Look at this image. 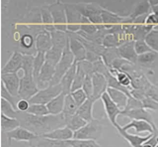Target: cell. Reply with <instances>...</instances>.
Listing matches in <instances>:
<instances>
[{
    "instance_id": "1",
    "label": "cell",
    "mask_w": 158,
    "mask_h": 147,
    "mask_svg": "<svg viewBox=\"0 0 158 147\" xmlns=\"http://www.w3.org/2000/svg\"><path fill=\"white\" fill-rule=\"evenodd\" d=\"M16 118L20 121V125L22 127L38 136H43L56 129L66 126V119L62 114L58 115L48 114L37 116L28 112L18 111Z\"/></svg>"
},
{
    "instance_id": "2",
    "label": "cell",
    "mask_w": 158,
    "mask_h": 147,
    "mask_svg": "<svg viewBox=\"0 0 158 147\" xmlns=\"http://www.w3.org/2000/svg\"><path fill=\"white\" fill-rule=\"evenodd\" d=\"M77 10L81 13L83 17L87 18L92 24L102 25V8L97 2H74Z\"/></svg>"
},
{
    "instance_id": "3",
    "label": "cell",
    "mask_w": 158,
    "mask_h": 147,
    "mask_svg": "<svg viewBox=\"0 0 158 147\" xmlns=\"http://www.w3.org/2000/svg\"><path fill=\"white\" fill-rule=\"evenodd\" d=\"M99 6L105 10L125 18H130L136 1H98Z\"/></svg>"
},
{
    "instance_id": "4",
    "label": "cell",
    "mask_w": 158,
    "mask_h": 147,
    "mask_svg": "<svg viewBox=\"0 0 158 147\" xmlns=\"http://www.w3.org/2000/svg\"><path fill=\"white\" fill-rule=\"evenodd\" d=\"M103 133V125L98 119H94L82 127L81 129L74 132L73 139L81 140H95L101 138Z\"/></svg>"
},
{
    "instance_id": "5",
    "label": "cell",
    "mask_w": 158,
    "mask_h": 147,
    "mask_svg": "<svg viewBox=\"0 0 158 147\" xmlns=\"http://www.w3.org/2000/svg\"><path fill=\"white\" fill-rule=\"evenodd\" d=\"M74 62H75V58H74L70 48H69V41H68L67 46L63 50V54H62L60 61H59L57 66L56 67V75H54L53 80L51 82V85H59V82H60L63 76L65 75L66 72L72 67Z\"/></svg>"
},
{
    "instance_id": "6",
    "label": "cell",
    "mask_w": 158,
    "mask_h": 147,
    "mask_svg": "<svg viewBox=\"0 0 158 147\" xmlns=\"http://www.w3.org/2000/svg\"><path fill=\"white\" fill-rule=\"evenodd\" d=\"M62 94V87L60 85H49L46 89H41L36 96H34L29 102L31 105H47L54 97Z\"/></svg>"
},
{
    "instance_id": "7",
    "label": "cell",
    "mask_w": 158,
    "mask_h": 147,
    "mask_svg": "<svg viewBox=\"0 0 158 147\" xmlns=\"http://www.w3.org/2000/svg\"><path fill=\"white\" fill-rule=\"evenodd\" d=\"M40 91L33 74H24L20 82L19 96L22 100H30Z\"/></svg>"
},
{
    "instance_id": "8",
    "label": "cell",
    "mask_w": 158,
    "mask_h": 147,
    "mask_svg": "<svg viewBox=\"0 0 158 147\" xmlns=\"http://www.w3.org/2000/svg\"><path fill=\"white\" fill-rule=\"evenodd\" d=\"M101 100L103 102L104 109H105L106 114L108 116L109 120H110V122L112 123V125L115 126L117 129H120L121 126L118 125L117 118H118V115H122L123 110L111 100V97L109 96V95L107 94V92H105V94L102 96Z\"/></svg>"
},
{
    "instance_id": "9",
    "label": "cell",
    "mask_w": 158,
    "mask_h": 147,
    "mask_svg": "<svg viewBox=\"0 0 158 147\" xmlns=\"http://www.w3.org/2000/svg\"><path fill=\"white\" fill-rule=\"evenodd\" d=\"M24 53L19 51H14L13 54L7 61V63L1 69L0 74H17L19 70L23 68Z\"/></svg>"
},
{
    "instance_id": "10",
    "label": "cell",
    "mask_w": 158,
    "mask_h": 147,
    "mask_svg": "<svg viewBox=\"0 0 158 147\" xmlns=\"http://www.w3.org/2000/svg\"><path fill=\"white\" fill-rule=\"evenodd\" d=\"M93 81V96L91 99L96 101L98 100H101L102 96L107 92L108 90V80L105 76L101 75V74L94 73L92 76Z\"/></svg>"
},
{
    "instance_id": "11",
    "label": "cell",
    "mask_w": 158,
    "mask_h": 147,
    "mask_svg": "<svg viewBox=\"0 0 158 147\" xmlns=\"http://www.w3.org/2000/svg\"><path fill=\"white\" fill-rule=\"evenodd\" d=\"M0 82L12 96H19L21 78H19L18 74H0Z\"/></svg>"
},
{
    "instance_id": "12",
    "label": "cell",
    "mask_w": 158,
    "mask_h": 147,
    "mask_svg": "<svg viewBox=\"0 0 158 147\" xmlns=\"http://www.w3.org/2000/svg\"><path fill=\"white\" fill-rule=\"evenodd\" d=\"M38 137H39L38 135H36L31 131H29L26 128H24V127H22V126H19L16 129H14V130L7 132L6 133V138H7L9 145L11 144L12 140L31 142L36 138H38Z\"/></svg>"
},
{
    "instance_id": "13",
    "label": "cell",
    "mask_w": 158,
    "mask_h": 147,
    "mask_svg": "<svg viewBox=\"0 0 158 147\" xmlns=\"http://www.w3.org/2000/svg\"><path fill=\"white\" fill-rule=\"evenodd\" d=\"M68 33V32H67ZM69 35V48L75 58V62H82L86 60V54L87 50L83 44L76 38L74 33H68Z\"/></svg>"
},
{
    "instance_id": "14",
    "label": "cell",
    "mask_w": 158,
    "mask_h": 147,
    "mask_svg": "<svg viewBox=\"0 0 158 147\" xmlns=\"http://www.w3.org/2000/svg\"><path fill=\"white\" fill-rule=\"evenodd\" d=\"M64 4H65L67 24H79V25H82V24L91 23L87 18L81 15V13L77 10V8L74 5V2H64Z\"/></svg>"
},
{
    "instance_id": "15",
    "label": "cell",
    "mask_w": 158,
    "mask_h": 147,
    "mask_svg": "<svg viewBox=\"0 0 158 147\" xmlns=\"http://www.w3.org/2000/svg\"><path fill=\"white\" fill-rule=\"evenodd\" d=\"M122 115L126 116V117H128V118L131 119H135V120H144L148 123H150L154 130L156 131V133H158V130H157V127L154 123V121L152 119V116L151 114L148 112L146 109H144L142 107V109H132V110H128V111H126V110H123L122 111Z\"/></svg>"
},
{
    "instance_id": "16",
    "label": "cell",
    "mask_w": 158,
    "mask_h": 147,
    "mask_svg": "<svg viewBox=\"0 0 158 147\" xmlns=\"http://www.w3.org/2000/svg\"><path fill=\"white\" fill-rule=\"evenodd\" d=\"M53 47L52 35L47 30H44L36 36V53H44L48 52Z\"/></svg>"
},
{
    "instance_id": "17",
    "label": "cell",
    "mask_w": 158,
    "mask_h": 147,
    "mask_svg": "<svg viewBox=\"0 0 158 147\" xmlns=\"http://www.w3.org/2000/svg\"><path fill=\"white\" fill-rule=\"evenodd\" d=\"M49 11H51L54 25L57 24H67L66 19V12H65V4L61 1H56L53 4H51L48 7Z\"/></svg>"
},
{
    "instance_id": "18",
    "label": "cell",
    "mask_w": 158,
    "mask_h": 147,
    "mask_svg": "<svg viewBox=\"0 0 158 147\" xmlns=\"http://www.w3.org/2000/svg\"><path fill=\"white\" fill-rule=\"evenodd\" d=\"M135 41H128L123 43V45H121L118 48V51L122 59H125V60L136 65L138 56L135 49Z\"/></svg>"
},
{
    "instance_id": "19",
    "label": "cell",
    "mask_w": 158,
    "mask_h": 147,
    "mask_svg": "<svg viewBox=\"0 0 158 147\" xmlns=\"http://www.w3.org/2000/svg\"><path fill=\"white\" fill-rule=\"evenodd\" d=\"M131 128L135 129L136 133H142V132H146L148 134L156 133V131L154 130V128H153V126L144 120L131 119L127 124L122 126V129L125 131H127L128 129H131Z\"/></svg>"
},
{
    "instance_id": "20",
    "label": "cell",
    "mask_w": 158,
    "mask_h": 147,
    "mask_svg": "<svg viewBox=\"0 0 158 147\" xmlns=\"http://www.w3.org/2000/svg\"><path fill=\"white\" fill-rule=\"evenodd\" d=\"M76 71H77V62H74L72 67L66 72V74L61 79L60 82H59V85L62 87V94H64L65 96L71 94V87L76 76Z\"/></svg>"
},
{
    "instance_id": "21",
    "label": "cell",
    "mask_w": 158,
    "mask_h": 147,
    "mask_svg": "<svg viewBox=\"0 0 158 147\" xmlns=\"http://www.w3.org/2000/svg\"><path fill=\"white\" fill-rule=\"evenodd\" d=\"M31 147H71L68 141L56 140L39 136L38 138L30 142Z\"/></svg>"
},
{
    "instance_id": "22",
    "label": "cell",
    "mask_w": 158,
    "mask_h": 147,
    "mask_svg": "<svg viewBox=\"0 0 158 147\" xmlns=\"http://www.w3.org/2000/svg\"><path fill=\"white\" fill-rule=\"evenodd\" d=\"M118 133H120L123 138H125L128 143L131 144V147H142V145L149 140L151 137L153 136V134H147L145 136H140L138 134H131L128 133L127 131H125L122 129V126L120 129H118Z\"/></svg>"
},
{
    "instance_id": "23",
    "label": "cell",
    "mask_w": 158,
    "mask_h": 147,
    "mask_svg": "<svg viewBox=\"0 0 158 147\" xmlns=\"http://www.w3.org/2000/svg\"><path fill=\"white\" fill-rule=\"evenodd\" d=\"M102 20L104 25H120V24H130L132 23V21L130 18H125L114 14L108 10L102 8Z\"/></svg>"
},
{
    "instance_id": "24",
    "label": "cell",
    "mask_w": 158,
    "mask_h": 147,
    "mask_svg": "<svg viewBox=\"0 0 158 147\" xmlns=\"http://www.w3.org/2000/svg\"><path fill=\"white\" fill-rule=\"evenodd\" d=\"M74 132L70 130L67 126L61 127V128L56 129L49 133H47L43 135V137L46 138H51V139H56V140H61V141H68L73 139Z\"/></svg>"
},
{
    "instance_id": "25",
    "label": "cell",
    "mask_w": 158,
    "mask_h": 147,
    "mask_svg": "<svg viewBox=\"0 0 158 147\" xmlns=\"http://www.w3.org/2000/svg\"><path fill=\"white\" fill-rule=\"evenodd\" d=\"M107 94L111 97V100L115 102L122 110L126 109V106L127 105L128 96L125 94V92H123L118 90H116V89H112V87H108Z\"/></svg>"
},
{
    "instance_id": "26",
    "label": "cell",
    "mask_w": 158,
    "mask_h": 147,
    "mask_svg": "<svg viewBox=\"0 0 158 147\" xmlns=\"http://www.w3.org/2000/svg\"><path fill=\"white\" fill-rule=\"evenodd\" d=\"M64 101H65V95L64 94H60L58 96L54 97L52 101H49L47 105L49 114H52V115L61 114L63 112Z\"/></svg>"
},
{
    "instance_id": "27",
    "label": "cell",
    "mask_w": 158,
    "mask_h": 147,
    "mask_svg": "<svg viewBox=\"0 0 158 147\" xmlns=\"http://www.w3.org/2000/svg\"><path fill=\"white\" fill-rule=\"evenodd\" d=\"M152 12L151 6L149 4L148 0H143V1H136V4L135 8L130 16V19L132 21L135 20V18L142 16V15H148L149 13Z\"/></svg>"
},
{
    "instance_id": "28",
    "label": "cell",
    "mask_w": 158,
    "mask_h": 147,
    "mask_svg": "<svg viewBox=\"0 0 158 147\" xmlns=\"http://www.w3.org/2000/svg\"><path fill=\"white\" fill-rule=\"evenodd\" d=\"M94 101L92 99H88L83 105H81L80 106L78 107L77 109V114L82 117V118L87 121V122H90L92 120H94L95 118L93 117V105H94Z\"/></svg>"
},
{
    "instance_id": "29",
    "label": "cell",
    "mask_w": 158,
    "mask_h": 147,
    "mask_svg": "<svg viewBox=\"0 0 158 147\" xmlns=\"http://www.w3.org/2000/svg\"><path fill=\"white\" fill-rule=\"evenodd\" d=\"M158 61V53L150 52L137 57L136 65L140 68H152Z\"/></svg>"
},
{
    "instance_id": "30",
    "label": "cell",
    "mask_w": 158,
    "mask_h": 147,
    "mask_svg": "<svg viewBox=\"0 0 158 147\" xmlns=\"http://www.w3.org/2000/svg\"><path fill=\"white\" fill-rule=\"evenodd\" d=\"M52 35V45L53 47H56L59 49L64 50L65 47L67 46L68 41H69V35L67 32H60L54 30L51 32Z\"/></svg>"
},
{
    "instance_id": "31",
    "label": "cell",
    "mask_w": 158,
    "mask_h": 147,
    "mask_svg": "<svg viewBox=\"0 0 158 147\" xmlns=\"http://www.w3.org/2000/svg\"><path fill=\"white\" fill-rule=\"evenodd\" d=\"M21 126L20 125V121L17 118H13V117H8L2 114H0V129L2 132H10L14 129H16L17 127Z\"/></svg>"
},
{
    "instance_id": "32",
    "label": "cell",
    "mask_w": 158,
    "mask_h": 147,
    "mask_svg": "<svg viewBox=\"0 0 158 147\" xmlns=\"http://www.w3.org/2000/svg\"><path fill=\"white\" fill-rule=\"evenodd\" d=\"M77 109H78V105L75 102V100H73L71 95L69 94L65 96V101H64V107H63V112H62V114L65 117V119L69 118V117H71L74 114H76Z\"/></svg>"
},
{
    "instance_id": "33",
    "label": "cell",
    "mask_w": 158,
    "mask_h": 147,
    "mask_svg": "<svg viewBox=\"0 0 158 147\" xmlns=\"http://www.w3.org/2000/svg\"><path fill=\"white\" fill-rule=\"evenodd\" d=\"M75 34L76 38L78 39L79 41H80L83 46L85 47V49L88 51V52H92L94 54H96V55L102 57L104 51H105V47H104L103 45H100V44H97V43H93V42H90V41H87L85 40V39H83L82 37H80L79 35H77L76 33Z\"/></svg>"
},
{
    "instance_id": "34",
    "label": "cell",
    "mask_w": 158,
    "mask_h": 147,
    "mask_svg": "<svg viewBox=\"0 0 158 147\" xmlns=\"http://www.w3.org/2000/svg\"><path fill=\"white\" fill-rule=\"evenodd\" d=\"M87 123L88 122L84 120L82 117H80L77 114L66 119V126L73 132H76L79 129H81L82 127H84Z\"/></svg>"
},
{
    "instance_id": "35",
    "label": "cell",
    "mask_w": 158,
    "mask_h": 147,
    "mask_svg": "<svg viewBox=\"0 0 158 147\" xmlns=\"http://www.w3.org/2000/svg\"><path fill=\"white\" fill-rule=\"evenodd\" d=\"M62 54H63L62 49L52 47L51 50L46 53V62L49 63L51 65L54 67H56L62 57Z\"/></svg>"
},
{
    "instance_id": "36",
    "label": "cell",
    "mask_w": 158,
    "mask_h": 147,
    "mask_svg": "<svg viewBox=\"0 0 158 147\" xmlns=\"http://www.w3.org/2000/svg\"><path fill=\"white\" fill-rule=\"evenodd\" d=\"M46 63V54L44 53H36L34 58V64H33V70H34V78L35 81H37L38 77L41 73L42 69Z\"/></svg>"
},
{
    "instance_id": "37",
    "label": "cell",
    "mask_w": 158,
    "mask_h": 147,
    "mask_svg": "<svg viewBox=\"0 0 158 147\" xmlns=\"http://www.w3.org/2000/svg\"><path fill=\"white\" fill-rule=\"evenodd\" d=\"M118 58L121 57L120 54H118V48H105V51H104L102 55V60L106 64L108 68H110L112 63Z\"/></svg>"
},
{
    "instance_id": "38",
    "label": "cell",
    "mask_w": 158,
    "mask_h": 147,
    "mask_svg": "<svg viewBox=\"0 0 158 147\" xmlns=\"http://www.w3.org/2000/svg\"><path fill=\"white\" fill-rule=\"evenodd\" d=\"M86 76H87V75H86L85 71H84V70H83V68L77 63L76 76H75V79H74L73 85H72V87H71V92H72V91H77V90L82 89V87H83V84H84V81H85Z\"/></svg>"
},
{
    "instance_id": "39",
    "label": "cell",
    "mask_w": 158,
    "mask_h": 147,
    "mask_svg": "<svg viewBox=\"0 0 158 147\" xmlns=\"http://www.w3.org/2000/svg\"><path fill=\"white\" fill-rule=\"evenodd\" d=\"M17 112H18V110L15 109L13 105L10 104L9 101H7L4 99H0V114L6 115L8 117L16 118Z\"/></svg>"
},
{
    "instance_id": "40",
    "label": "cell",
    "mask_w": 158,
    "mask_h": 147,
    "mask_svg": "<svg viewBox=\"0 0 158 147\" xmlns=\"http://www.w3.org/2000/svg\"><path fill=\"white\" fill-rule=\"evenodd\" d=\"M0 99H4L6 100L7 101H9L10 104L13 105V107L15 109L17 110V105H18V101L21 100L20 96H12L10 92L6 90L5 86L0 82Z\"/></svg>"
},
{
    "instance_id": "41",
    "label": "cell",
    "mask_w": 158,
    "mask_h": 147,
    "mask_svg": "<svg viewBox=\"0 0 158 147\" xmlns=\"http://www.w3.org/2000/svg\"><path fill=\"white\" fill-rule=\"evenodd\" d=\"M20 47L25 50H29L33 46L36 47V37H34L32 34L30 33H25L20 37Z\"/></svg>"
},
{
    "instance_id": "42",
    "label": "cell",
    "mask_w": 158,
    "mask_h": 147,
    "mask_svg": "<svg viewBox=\"0 0 158 147\" xmlns=\"http://www.w3.org/2000/svg\"><path fill=\"white\" fill-rule=\"evenodd\" d=\"M102 45L105 48H118L122 45V42H121L120 37L118 35H115V34H108V35L104 38Z\"/></svg>"
},
{
    "instance_id": "43",
    "label": "cell",
    "mask_w": 158,
    "mask_h": 147,
    "mask_svg": "<svg viewBox=\"0 0 158 147\" xmlns=\"http://www.w3.org/2000/svg\"><path fill=\"white\" fill-rule=\"evenodd\" d=\"M144 41L151 48V50L153 52L158 53V30L153 29L151 32L148 33V35L145 37Z\"/></svg>"
},
{
    "instance_id": "44",
    "label": "cell",
    "mask_w": 158,
    "mask_h": 147,
    "mask_svg": "<svg viewBox=\"0 0 158 147\" xmlns=\"http://www.w3.org/2000/svg\"><path fill=\"white\" fill-rule=\"evenodd\" d=\"M28 114H33V115H37V116H44V115H48L49 111L48 109L47 105H31L29 107V109L27 110Z\"/></svg>"
},
{
    "instance_id": "45",
    "label": "cell",
    "mask_w": 158,
    "mask_h": 147,
    "mask_svg": "<svg viewBox=\"0 0 158 147\" xmlns=\"http://www.w3.org/2000/svg\"><path fill=\"white\" fill-rule=\"evenodd\" d=\"M71 147H101L95 140H81V139H71L68 140Z\"/></svg>"
},
{
    "instance_id": "46",
    "label": "cell",
    "mask_w": 158,
    "mask_h": 147,
    "mask_svg": "<svg viewBox=\"0 0 158 147\" xmlns=\"http://www.w3.org/2000/svg\"><path fill=\"white\" fill-rule=\"evenodd\" d=\"M41 23L43 26H49L54 25L53 18L51 11L48 8H42L41 9Z\"/></svg>"
},
{
    "instance_id": "47",
    "label": "cell",
    "mask_w": 158,
    "mask_h": 147,
    "mask_svg": "<svg viewBox=\"0 0 158 147\" xmlns=\"http://www.w3.org/2000/svg\"><path fill=\"white\" fill-rule=\"evenodd\" d=\"M93 70H94V73H97V74H101V75L105 76L106 78L108 77V75L110 73H109V68L107 67V65L102 59H100L99 61H97L96 63L93 64Z\"/></svg>"
},
{
    "instance_id": "48",
    "label": "cell",
    "mask_w": 158,
    "mask_h": 147,
    "mask_svg": "<svg viewBox=\"0 0 158 147\" xmlns=\"http://www.w3.org/2000/svg\"><path fill=\"white\" fill-rule=\"evenodd\" d=\"M135 52L137 54V56L143 55V54H146V53L153 52L151 50V48L147 45L146 42L144 40L135 41Z\"/></svg>"
},
{
    "instance_id": "49",
    "label": "cell",
    "mask_w": 158,
    "mask_h": 147,
    "mask_svg": "<svg viewBox=\"0 0 158 147\" xmlns=\"http://www.w3.org/2000/svg\"><path fill=\"white\" fill-rule=\"evenodd\" d=\"M70 95H71V96L73 97V100H75V102L77 104L78 107L80 106L81 105H83L84 102H85V101L88 100V96H87V95H86V92L84 91L82 89L77 90V91H72Z\"/></svg>"
},
{
    "instance_id": "50",
    "label": "cell",
    "mask_w": 158,
    "mask_h": 147,
    "mask_svg": "<svg viewBox=\"0 0 158 147\" xmlns=\"http://www.w3.org/2000/svg\"><path fill=\"white\" fill-rule=\"evenodd\" d=\"M92 76L91 75L86 76L85 81H84V84H83V87H82V90L86 92L88 99H91L92 96H93V81H92Z\"/></svg>"
},
{
    "instance_id": "51",
    "label": "cell",
    "mask_w": 158,
    "mask_h": 147,
    "mask_svg": "<svg viewBox=\"0 0 158 147\" xmlns=\"http://www.w3.org/2000/svg\"><path fill=\"white\" fill-rule=\"evenodd\" d=\"M143 91H144V94L147 97H150V99L154 100L155 101L158 102V87H155L154 85H152L151 82H149Z\"/></svg>"
},
{
    "instance_id": "52",
    "label": "cell",
    "mask_w": 158,
    "mask_h": 147,
    "mask_svg": "<svg viewBox=\"0 0 158 147\" xmlns=\"http://www.w3.org/2000/svg\"><path fill=\"white\" fill-rule=\"evenodd\" d=\"M142 105H143V109H151V110H154V111H158V102L155 101L154 100L150 99V97H144L142 100Z\"/></svg>"
},
{
    "instance_id": "53",
    "label": "cell",
    "mask_w": 158,
    "mask_h": 147,
    "mask_svg": "<svg viewBox=\"0 0 158 147\" xmlns=\"http://www.w3.org/2000/svg\"><path fill=\"white\" fill-rule=\"evenodd\" d=\"M143 105H142V102L138 100H135V97H128V100H127V105L126 106V109L123 110L128 111V110H132V109H142Z\"/></svg>"
},
{
    "instance_id": "54",
    "label": "cell",
    "mask_w": 158,
    "mask_h": 147,
    "mask_svg": "<svg viewBox=\"0 0 158 147\" xmlns=\"http://www.w3.org/2000/svg\"><path fill=\"white\" fill-rule=\"evenodd\" d=\"M145 25H149L154 27L156 25H158V15L154 12H151L148 14V16L146 18V21H145Z\"/></svg>"
},
{
    "instance_id": "55",
    "label": "cell",
    "mask_w": 158,
    "mask_h": 147,
    "mask_svg": "<svg viewBox=\"0 0 158 147\" xmlns=\"http://www.w3.org/2000/svg\"><path fill=\"white\" fill-rule=\"evenodd\" d=\"M30 105L31 104L29 102V100H20L18 101V105H17V110L18 111H22V112H27V110L29 109Z\"/></svg>"
},
{
    "instance_id": "56",
    "label": "cell",
    "mask_w": 158,
    "mask_h": 147,
    "mask_svg": "<svg viewBox=\"0 0 158 147\" xmlns=\"http://www.w3.org/2000/svg\"><path fill=\"white\" fill-rule=\"evenodd\" d=\"M131 95L132 97H135V100H138L142 101V100L144 99V97H146L144 91H141V90H131Z\"/></svg>"
},
{
    "instance_id": "57",
    "label": "cell",
    "mask_w": 158,
    "mask_h": 147,
    "mask_svg": "<svg viewBox=\"0 0 158 147\" xmlns=\"http://www.w3.org/2000/svg\"><path fill=\"white\" fill-rule=\"evenodd\" d=\"M100 59H102V57L98 56V55H96V54H94L92 52H88L87 51V54H86V61L94 64V63H96L97 61L100 60Z\"/></svg>"
},
{
    "instance_id": "58",
    "label": "cell",
    "mask_w": 158,
    "mask_h": 147,
    "mask_svg": "<svg viewBox=\"0 0 158 147\" xmlns=\"http://www.w3.org/2000/svg\"><path fill=\"white\" fill-rule=\"evenodd\" d=\"M56 31H60V32H67V24H57V25H54Z\"/></svg>"
},
{
    "instance_id": "59",
    "label": "cell",
    "mask_w": 158,
    "mask_h": 147,
    "mask_svg": "<svg viewBox=\"0 0 158 147\" xmlns=\"http://www.w3.org/2000/svg\"><path fill=\"white\" fill-rule=\"evenodd\" d=\"M152 12H154V13H156L157 15H158V5L156 6V7H154V8H152Z\"/></svg>"
},
{
    "instance_id": "60",
    "label": "cell",
    "mask_w": 158,
    "mask_h": 147,
    "mask_svg": "<svg viewBox=\"0 0 158 147\" xmlns=\"http://www.w3.org/2000/svg\"><path fill=\"white\" fill-rule=\"evenodd\" d=\"M142 147H152V146H151V145H149V144L146 143V142H145V143L142 145Z\"/></svg>"
},
{
    "instance_id": "61",
    "label": "cell",
    "mask_w": 158,
    "mask_h": 147,
    "mask_svg": "<svg viewBox=\"0 0 158 147\" xmlns=\"http://www.w3.org/2000/svg\"><path fill=\"white\" fill-rule=\"evenodd\" d=\"M155 147H158V145H156V146H155Z\"/></svg>"
}]
</instances>
